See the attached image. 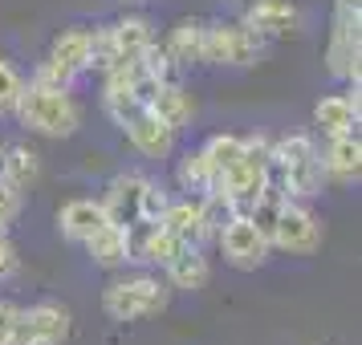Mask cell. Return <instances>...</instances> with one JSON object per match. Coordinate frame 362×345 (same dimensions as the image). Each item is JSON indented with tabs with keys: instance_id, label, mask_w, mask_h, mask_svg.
I'll use <instances>...</instances> for the list:
<instances>
[{
	"instance_id": "obj_1",
	"label": "cell",
	"mask_w": 362,
	"mask_h": 345,
	"mask_svg": "<svg viewBox=\"0 0 362 345\" xmlns=\"http://www.w3.org/2000/svg\"><path fill=\"white\" fill-rule=\"evenodd\" d=\"M269 175L285 187L289 199H313L326 191V171H322V150L313 134H285L273 143V167Z\"/></svg>"
},
{
	"instance_id": "obj_2",
	"label": "cell",
	"mask_w": 362,
	"mask_h": 345,
	"mask_svg": "<svg viewBox=\"0 0 362 345\" xmlns=\"http://www.w3.org/2000/svg\"><path fill=\"white\" fill-rule=\"evenodd\" d=\"M13 118L21 126H29L33 134H41V138H74L78 126H82V106L69 90L25 82V94H21Z\"/></svg>"
},
{
	"instance_id": "obj_3",
	"label": "cell",
	"mask_w": 362,
	"mask_h": 345,
	"mask_svg": "<svg viewBox=\"0 0 362 345\" xmlns=\"http://www.w3.org/2000/svg\"><path fill=\"white\" fill-rule=\"evenodd\" d=\"M171 284L163 277H151V272H139V277L127 280H110L102 289V313L118 321V325H131V321H147L155 313H163L171 305Z\"/></svg>"
},
{
	"instance_id": "obj_4",
	"label": "cell",
	"mask_w": 362,
	"mask_h": 345,
	"mask_svg": "<svg viewBox=\"0 0 362 345\" xmlns=\"http://www.w3.org/2000/svg\"><path fill=\"white\" fill-rule=\"evenodd\" d=\"M362 0H334V29L326 45L329 78L346 85H358L362 73Z\"/></svg>"
},
{
	"instance_id": "obj_5",
	"label": "cell",
	"mask_w": 362,
	"mask_h": 345,
	"mask_svg": "<svg viewBox=\"0 0 362 345\" xmlns=\"http://www.w3.org/2000/svg\"><path fill=\"white\" fill-rule=\"evenodd\" d=\"M151 41H155V29H151L147 17H122L115 25L90 29V69L106 73L110 66L134 61Z\"/></svg>"
},
{
	"instance_id": "obj_6",
	"label": "cell",
	"mask_w": 362,
	"mask_h": 345,
	"mask_svg": "<svg viewBox=\"0 0 362 345\" xmlns=\"http://www.w3.org/2000/svg\"><path fill=\"white\" fill-rule=\"evenodd\" d=\"M264 53V37L245 20H212L204 25V66H257Z\"/></svg>"
},
{
	"instance_id": "obj_7",
	"label": "cell",
	"mask_w": 362,
	"mask_h": 345,
	"mask_svg": "<svg viewBox=\"0 0 362 345\" xmlns=\"http://www.w3.org/2000/svg\"><path fill=\"white\" fill-rule=\"evenodd\" d=\"M90 73V29L74 25V29H62L53 37L49 57L37 66L33 82L37 85H53V90H74V82Z\"/></svg>"
},
{
	"instance_id": "obj_8",
	"label": "cell",
	"mask_w": 362,
	"mask_h": 345,
	"mask_svg": "<svg viewBox=\"0 0 362 345\" xmlns=\"http://www.w3.org/2000/svg\"><path fill=\"white\" fill-rule=\"evenodd\" d=\"M269 244L277 252H289V256H313L322 248V224L301 199H289L269 231Z\"/></svg>"
},
{
	"instance_id": "obj_9",
	"label": "cell",
	"mask_w": 362,
	"mask_h": 345,
	"mask_svg": "<svg viewBox=\"0 0 362 345\" xmlns=\"http://www.w3.org/2000/svg\"><path fill=\"white\" fill-rule=\"evenodd\" d=\"M216 240H220L224 260H228L232 268H240V272H257V268L269 260V252H273L269 236H264L248 215H232L228 224L216 231Z\"/></svg>"
},
{
	"instance_id": "obj_10",
	"label": "cell",
	"mask_w": 362,
	"mask_h": 345,
	"mask_svg": "<svg viewBox=\"0 0 362 345\" xmlns=\"http://www.w3.org/2000/svg\"><path fill=\"white\" fill-rule=\"evenodd\" d=\"M69 309L66 305H33V309L17 313V325H13V345H62L69 337Z\"/></svg>"
},
{
	"instance_id": "obj_11",
	"label": "cell",
	"mask_w": 362,
	"mask_h": 345,
	"mask_svg": "<svg viewBox=\"0 0 362 345\" xmlns=\"http://www.w3.org/2000/svg\"><path fill=\"white\" fill-rule=\"evenodd\" d=\"M147 175H134V171H122L115 179L106 183V195L98 199L102 207H106V219L118 224V228H127L134 219H147L143 215V195H147Z\"/></svg>"
},
{
	"instance_id": "obj_12",
	"label": "cell",
	"mask_w": 362,
	"mask_h": 345,
	"mask_svg": "<svg viewBox=\"0 0 362 345\" xmlns=\"http://www.w3.org/2000/svg\"><path fill=\"white\" fill-rule=\"evenodd\" d=\"M122 134H127V143H131L143 159H167V155L175 150V138H180V131H171L163 118L151 114V106L134 110V114L122 122Z\"/></svg>"
},
{
	"instance_id": "obj_13",
	"label": "cell",
	"mask_w": 362,
	"mask_h": 345,
	"mask_svg": "<svg viewBox=\"0 0 362 345\" xmlns=\"http://www.w3.org/2000/svg\"><path fill=\"white\" fill-rule=\"evenodd\" d=\"M245 25L248 29H257V33L269 41V37H293L301 33V8H297L293 0H252L245 8Z\"/></svg>"
},
{
	"instance_id": "obj_14",
	"label": "cell",
	"mask_w": 362,
	"mask_h": 345,
	"mask_svg": "<svg viewBox=\"0 0 362 345\" xmlns=\"http://www.w3.org/2000/svg\"><path fill=\"white\" fill-rule=\"evenodd\" d=\"M358 114H362V98L358 85H346L342 94H329L313 106V131L334 138V134H350L358 131Z\"/></svg>"
},
{
	"instance_id": "obj_15",
	"label": "cell",
	"mask_w": 362,
	"mask_h": 345,
	"mask_svg": "<svg viewBox=\"0 0 362 345\" xmlns=\"http://www.w3.org/2000/svg\"><path fill=\"white\" fill-rule=\"evenodd\" d=\"M322 171H326V183H358V175H362L358 131L326 138V150H322Z\"/></svg>"
},
{
	"instance_id": "obj_16",
	"label": "cell",
	"mask_w": 362,
	"mask_h": 345,
	"mask_svg": "<svg viewBox=\"0 0 362 345\" xmlns=\"http://www.w3.org/2000/svg\"><path fill=\"white\" fill-rule=\"evenodd\" d=\"M163 280L171 289H180V293H199V289H208V280H212V268H208V256H204V248L196 244H183L171 260L163 264Z\"/></svg>"
},
{
	"instance_id": "obj_17",
	"label": "cell",
	"mask_w": 362,
	"mask_h": 345,
	"mask_svg": "<svg viewBox=\"0 0 362 345\" xmlns=\"http://www.w3.org/2000/svg\"><path fill=\"white\" fill-rule=\"evenodd\" d=\"M102 224H106V207H102L98 199H69L57 212V231L69 244H86Z\"/></svg>"
},
{
	"instance_id": "obj_18",
	"label": "cell",
	"mask_w": 362,
	"mask_h": 345,
	"mask_svg": "<svg viewBox=\"0 0 362 345\" xmlns=\"http://www.w3.org/2000/svg\"><path fill=\"white\" fill-rule=\"evenodd\" d=\"M151 106V114L155 118H163L171 131H183V126H192V118H196V98L183 90L175 78L171 82H159L155 85V94L147 98Z\"/></svg>"
},
{
	"instance_id": "obj_19",
	"label": "cell",
	"mask_w": 362,
	"mask_h": 345,
	"mask_svg": "<svg viewBox=\"0 0 362 345\" xmlns=\"http://www.w3.org/2000/svg\"><path fill=\"white\" fill-rule=\"evenodd\" d=\"M159 228H167L180 244L204 248V240H208V228H204V215H199L196 199H171L163 207V215H159Z\"/></svg>"
},
{
	"instance_id": "obj_20",
	"label": "cell",
	"mask_w": 362,
	"mask_h": 345,
	"mask_svg": "<svg viewBox=\"0 0 362 345\" xmlns=\"http://www.w3.org/2000/svg\"><path fill=\"white\" fill-rule=\"evenodd\" d=\"M167 57L175 69H192L204 66V20H180L163 41Z\"/></svg>"
},
{
	"instance_id": "obj_21",
	"label": "cell",
	"mask_w": 362,
	"mask_h": 345,
	"mask_svg": "<svg viewBox=\"0 0 362 345\" xmlns=\"http://www.w3.org/2000/svg\"><path fill=\"white\" fill-rule=\"evenodd\" d=\"M0 179L8 187H17V191H29L41 179V155L33 147H25V143L4 147V155H0Z\"/></svg>"
},
{
	"instance_id": "obj_22",
	"label": "cell",
	"mask_w": 362,
	"mask_h": 345,
	"mask_svg": "<svg viewBox=\"0 0 362 345\" xmlns=\"http://www.w3.org/2000/svg\"><path fill=\"white\" fill-rule=\"evenodd\" d=\"M82 248L90 252V260L98 264V268H122V264H127V231L118 228V224H110V219H106Z\"/></svg>"
},
{
	"instance_id": "obj_23",
	"label": "cell",
	"mask_w": 362,
	"mask_h": 345,
	"mask_svg": "<svg viewBox=\"0 0 362 345\" xmlns=\"http://www.w3.org/2000/svg\"><path fill=\"white\" fill-rule=\"evenodd\" d=\"M175 187L183 191V199H199V195H208V191H216L212 167L204 159V150H187L175 163Z\"/></svg>"
},
{
	"instance_id": "obj_24",
	"label": "cell",
	"mask_w": 362,
	"mask_h": 345,
	"mask_svg": "<svg viewBox=\"0 0 362 345\" xmlns=\"http://www.w3.org/2000/svg\"><path fill=\"white\" fill-rule=\"evenodd\" d=\"M199 150H204V159H208V167H212V179L220 183L232 167L240 163V155H245V138H240V134H212Z\"/></svg>"
},
{
	"instance_id": "obj_25",
	"label": "cell",
	"mask_w": 362,
	"mask_h": 345,
	"mask_svg": "<svg viewBox=\"0 0 362 345\" xmlns=\"http://www.w3.org/2000/svg\"><path fill=\"white\" fill-rule=\"evenodd\" d=\"M21 94H25V78H21V73L8 66L4 57H0V118H13V114H17Z\"/></svg>"
},
{
	"instance_id": "obj_26",
	"label": "cell",
	"mask_w": 362,
	"mask_h": 345,
	"mask_svg": "<svg viewBox=\"0 0 362 345\" xmlns=\"http://www.w3.org/2000/svg\"><path fill=\"white\" fill-rule=\"evenodd\" d=\"M25 191H17V187H8V183L0 179V231H8L13 224H17L21 215V203H25Z\"/></svg>"
},
{
	"instance_id": "obj_27",
	"label": "cell",
	"mask_w": 362,
	"mask_h": 345,
	"mask_svg": "<svg viewBox=\"0 0 362 345\" xmlns=\"http://www.w3.org/2000/svg\"><path fill=\"white\" fill-rule=\"evenodd\" d=\"M17 268H21V252H17V244L8 240V231H0V280L17 277Z\"/></svg>"
},
{
	"instance_id": "obj_28",
	"label": "cell",
	"mask_w": 362,
	"mask_h": 345,
	"mask_svg": "<svg viewBox=\"0 0 362 345\" xmlns=\"http://www.w3.org/2000/svg\"><path fill=\"white\" fill-rule=\"evenodd\" d=\"M17 305L13 301H0V345H13V325H17Z\"/></svg>"
},
{
	"instance_id": "obj_29",
	"label": "cell",
	"mask_w": 362,
	"mask_h": 345,
	"mask_svg": "<svg viewBox=\"0 0 362 345\" xmlns=\"http://www.w3.org/2000/svg\"><path fill=\"white\" fill-rule=\"evenodd\" d=\"M122 4H143V0H122Z\"/></svg>"
}]
</instances>
